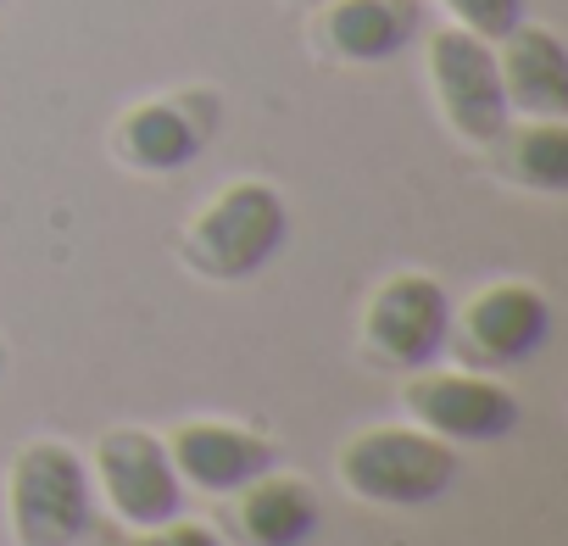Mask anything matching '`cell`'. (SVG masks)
<instances>
[{"mask_svg":"<svg viewBox=\"0 0 568 546\" xmlns=\"http://www.w3.org/2000/svg\"><path fill=\"white\" fill-rule=\"evenodd\" d=\"M291 240V206L267 179H229L179 229V256L195 280L245 285Z\"/></svg>","mask_w":568,"mask_h":546,"instance_id":"obj_1","label":"cell"},{"mask_svg":"<svg viewBox=\"0 0 568 546\" xmlns=\"http://www.w3.org/2000/svg\"><path fill=\"white\" fill-rule=\"evenodd\" d=\"M457 446L418 424H368L335 452V474L357 502L374 507H424L457 485Z\"/></svg>","mask_w":568,"mask_h":546,"instance_id":"obj_2","label":"cell"},{"mask_svg":"<svg viewBox=\"0 0 568 546\" xmlns=\"http://www.w3.org/2000/svg\"><path fill=\"white\" fill-rule=\"evenodd\" d=\"M7 524L18 546H79L95 529L90 457L68 441H29L7 463Z\"/></svg>","mask_w":568,"mask_h":546,"instance_id":"obj_3","label":"cell"},{"mask_svg":"<svg viewBox=\"0 0 568 546\" xmlns=\"http://www.w3.org/2000/svg\"><path fill=\"white\" fill-rule=\"evenodd\" d=\"M424 73H429V90H435L446 129L463 145H496L507 134L513 107H507V90H501V73H496V46L446 23L424 46Z\"/></svg>","mask_w":568,"mask_h":546,"instance_id":"obj_4","label":"cell"},{"mask_svg":"<svg viewBox=\"0 0 568 546\" xmlns=\"http://www.w3.org/2000/svg\"><path fill=\"white\" fill-rule=\"evenodd\" d=\"M90 479L123 529L168 524L184 507V479L173 474L168 441L145 424H112L90 452Z\"/></svg>","mask_w":568,"mask_h":546,"instance_id":"obj_5","label":"cell"},{"mask_svg":"<svg viewBox=\"0 0 568 546\" xmlns=\"http://www.w3.org/2000/svg\"><path fill=\"white\" fill-rule=\"evenodd\" d=\"M452 341V296L435 273H390L363 307V352L379 368H429Z\"/></svg>","mask_w":568,"mask_h":546,"instance_id":"obj_6","label":"cell"},{"mask_svg":"<svg viewBox=\"0 0 568 546\" xmlns=\"http://www.w3.org/2000/svg\"><path fill=\"white\" fill-rule=\"evenodd\" d=\"M402 407L418 429L440 435V441H474V446H490V441H507L518 424H524V402L490 380V374H463V368H413L407 374V391H402Z\"/></svg>","mask_w":568,"mask_h":546,"instance_id":"obj_7","label":"cell"},{"mask_svg":"<svg viewBox=\"0 0 568 546\" xmlns=\"http://www.w3.org/2000/svg\"><path fill=\"white\" fill-rule=\"evenodd\" d=\"M217 134V95L184 90V95H151L118 112L112 123V156L129 173H184Z\"/></svg>","mask_w":568,"mask_h":546,"instance_id":"obj_8","label":"cell"},{"mask_svg":"<svg viewBox=\"0 0 568 546\" xmlns=\"http://www.w3.org/2000/svg\"><path fill=\"white\" fill-rule=\"evenodd\" d=\"M452 330L463 335V352L485 368H513L529 363L546 335H551V302L540 285L524 280H496L468 296L463 313H452Z\"/></svg>","mask_w":568,"mask_h":546,"instance_id":"obj_9","label":"cell"},{"mask_svg":"<svg viewBox=\"0 0 568 546\" xmlns=\"http://www.w3.org/2000/svg\"><path fill=\"white\" fill-rule=\"evenodd\" d=\"M168 457L173 474L206 496H234L240 485H251L256 474L273 468V446L267 435L229 424V418H190L168 435Z\"/></svg>","mask_w":568,"mask_h":546,"instance_id":"obj_10","label":"cell"},{"mask_svg":"<svg viewBox=\"0 0 568 546\" xmlns=\"http://www.w3.org/2000/svg\"><path fill=\"white\" fill-rule=\"evenodd\" d=\"M418 34H424L418 0H329V7H318V23H313V40L324 46V57L346 68H379L402 57Z\"/></svg>","mask_w":568,"mask_h":546,"instance_id":"obj_11","label":"cell"},{"mask_svg":"<svg viewBox=\"0 0 568 546\" xmlns=\"http://www.w3.org/2000/svg\"><path fill=\"white\" fill-rule=\"evenodd\" d=\"M496 73L513 118H568V46L546 23H518L496 40Z\"/></svg>","mask_w":568,"mask_h":546,"instance_id":"obj_12","label":"cell"},{"mask_svg":"<svg viewBox=\"0 0 568 546\" xmlns=\"http://www.w3.org/2000/svg\"><path fill=\"white\" fill-rule=\"evenodd\" d=\"M234 524L245 546H307L324 524V502L302 474H256L234 491Z\"/></svg>","mask_w":568,"mask_h":546,"instance_id":"obj_13","label":"cell"},{"mask_svg":"<svg viewBox=\"0 0 568 546\" xmlns=\"http://www.w3.org/2000/svg\"><path fill=\"white\" fill-rule=\"evenodd\" d=\"M496 145H507V173H513V184H524V190H535V195H562V190H568V123H562V118L507 123V134H501Z\"/></svg>","mask_w":568,"mask_h":546,"instance_id":"obj_14","label":"cell"},{"mask_svg":"<svg viewBox=\"0 0 568 546\" xmlns=\"http://www.w3.org/2000/svg\"><path fill=\"white\" fill-rule=\"evenodd\" d=\"M440 7H446V18H452L457 29L479 34L485 46H496L501 34H513V29L529 18L524 0H440Z\"/></svg>","mask_w":568,"mask_h":546,"instance_id":"obj_15","label":"cell"},{"mask_svg":"<svg viewBox=\"0 0 568 546\" xmlns=\"http://www.w3.org/2000/svg\"><path fill=\"white\" fill-rule=\"evenodd\" d=\"M106 546H223L206 524H190V518H168V524H145V529H123L112 535Z\"/></svg>","mask_w":568,"mask_h":546,"instance_id":"obj_16","label":"cell"},{"mask_svg":"<svg viewBox=\"0 0 568 546\" xmlns=\"http://www.w3.org/2000/svg\"><path fill=\"white\" fill-rule=\"evenodd\" d=\"M284 7H302V12H318V7H329V0H284Z\"/></svg>","mask_w":568,"mask_h":546,"instance_id":"obj_17","label":"cell"},{"mask_svg":"<svg viewBox=\"0 0 568 546\" xmlns=\"http://www.w3.org/2000/svg\"><path fill=\"white\" fill-rule=\"evenodd\" d=\"M0 368H7V341H0Z\"/></svg>","mask_w":568,"mask_h":546,"instance_id":"obj_18","label":"cell"},{"mask_svg":"<svg viewBox=\"0 0 568 546\" xmlns=\"http://www.w3.org/2000/svg\"><path fill=\"white\" fill-rule=\"evenodd\" d=\"M0 7H7V0H0Z\"/></svg>","mask_w":568,"mask_h":546,"instance_id":"obj_19","label":"cell"}]
</instances>
